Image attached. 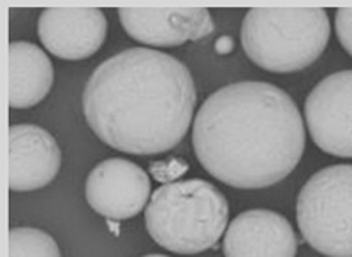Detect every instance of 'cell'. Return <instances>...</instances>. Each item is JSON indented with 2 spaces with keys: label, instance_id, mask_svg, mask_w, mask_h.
Segmentation results:
<instances>
[{
  "label": "cell",
  "instance_id": "1",
  "mask_svg": "<svg viewBox=\"0 0 352 257\" xmlns=\"http://www.w3.org/2000/svg\"><path fill=\"white\" fill-rule=\"evenodd\" d=\"M305 141L296 102L266 81L226 85L201 104L194 120L197 161L234 189H264L287 178Z\"/></svg>",
  "mask_w": 352,
  "mask_h": 257
},
{
  "label": "cell",
  "instance_id": "2",
  "mask_svg": "<svg viewBox=\"0 0 352 257\" xmlns=\"http://www.w3.org/2000/svg\"><path fill=\"white\" fill-rule=\"evenodd\" d=\"M196 109L192 74L178 58L131 48L106 58L83 90L87 124L104 145L155 155L185 137Z\"/></svg>",
  "mask_w": 352,
  "mask_h": 257
},
{
  "label": "cell",
  "instance_id": "3",
  "mask_svg": "<svg viewBox=\"0 0 352 257\" xmlns=\"http://www.w3.org/2000/svg\"><path fill=\"white\" fill-rule=\"evenodd\" d=\"M228 199L210 181H171L155 190L144 212L150 236L175 254L212 249L228 230Z\"/></svg>",
  "mask_w": 352,
  "mask_h": 257
},
{
  "label": "cell",
  "instance_id": "4",
  "mask_svg": "<svg viewBox=\"0 0 352 257\" xmlns=\"http://www.w3.org/2000/svg\"><path fill=\"white\" fill-rule=\"evenodd\" d=\"M329 18L322 8H252L241 25V45L256 65L272 73H296L328 46Z\"/></svg>",
  "mask_w": 352,
  "mask_h": 257
},
{
  "label": "cell",
  "instance_id": "5",
  "mask_svg": "<svg viewBox=\"0 0 352 257\" xmlns=\"http://www.w3.org/2000/svg\"><path fill=\"white\" fill-rule=\"evenodd\" d=\"M296 215L312 249L328 257H352V164L317 171L300 190Z\"/></svg>",
  "mask_w": 352,
  "mask_h": 257
},
{
  "label": "cell",
  "instance_id": "6",
  "mask_svg": "<svg viewBox=\"0 0 352 257\" xmlns=\"http://www.w3.org/2000/svg\"><path fill=\"white\" fill-rule=\"evenodd\" d=\"M305 118L322 152L352 157V69L320 80L305 101Z\"/></svg>",
  "mask_w": 352,
  "mask_h": 257
},
{
  "label": "cell",
  "instance_id": "7",
  "mask_svg": "<svg viewBox=\"0 0 352 257\" xmlns=\"http://www.w3.org/2000/svg\"><path fill=\"white\" fill-rule=\"evenodd\" d=\"M88 205L108 221L136 217L150 197V178L141 166L113 157L90 171L85 185Z\"/></svg>",
  "mask_w": 352,
  "mask_h": 257
},
{
  "label": "cell",
  "instance_id": "8",
  "mask_svg": "<svg viewBox=\"0 0 352 257\" xmlns=\"http://www.w3.org/2000/svg\"><path fill=\"white\" fill-rule=\"evenodd\" d=\"M37 32L50 53L64 60H81L99 52L108 21L99 8H48L41 12Z\"/></svg>",
  "mask_w": 352,
  "mask_h": 257
},
{
  "label": "cell",
  "instance_id": "9",
  "mask_svg": "<svg viewBox=\"0 0 352 257\" xmlns=\"http://www.w3.org/2000/svg\"><path fill=\"white\" fill-rule=\"evenodd\" d=\"M122 27L132 39L148 46H178L213 32L204 8H120Z\"/></svg>",
  "mask_w": 352,
  "mask_h": 257
},
{
  "label": "cell",
  "instance_id": "10",
  "mask_svg": "<svg viewBox=\"0 0 352 257\" xmlns=\"http://www.w3.org/2000/svg\"><path fill=\"white\" fill-rule=\"evenodd\" d=\"M62 153L55 137L39 125L9 127V189L28 192L43 189L58 175Z\"/></svg>",
  "mask_w": 352,
  "mask_h": 257
},
{
  "label": "cell",
  "instance_id": "11",
  "mask_svg": "<svg viewBox=\"0 0 352 257\" xmlns=\"http://www.w3.org/2000/svg\"><path fill=\"white\" fill-rule=\"evenodd\" d=\"M296 250L292 225L272 210L240 213L226 231V257H296Z\"/></svg>",
  "mask_w": 352,
  "mask_h": 257
},
{
  "label": "cell",
  "instance_id": "12",
  "mask_svg": "<svg viewBox=\"0 0 352 257\" xmlns=\"http://www.w3.org/2000/svg\"><path fill=\"white\" fill-rule=\"evenodd\" d=\"M53 85V65L48 55L27 41L9 45V106L25 109L39 104Z\"/></svg>",
  "mask_w": 352,
  "mask_h": 257
},
{
  "label": "cell",
  "instance_id": "13",
  "mask_svg": "<svg viewBox=\"0 0 352 257\" xmlns=\"http://www.w3.org/2000/svg\"><path fill=\"white\" fill-rule=\"evenodd\" d=\"M9 257H62L56 241L41 230L12 227L9 231Z\"/></svg>",
  "mask_w": 352,
  "mask_h": 257
},
{
  "label": "cell",
  "instance_id": "14",
  "mask_svg": "<svg viewBox=\"0 0 352 257\" xmlns=\"http://www.w3.org/2000/svg\"><path fill=\"white\" fill-rule=\"evenodd\" d=\"M335 28L340 45L352 56V8L336 9Z\"/></svg>",
  "mask_w": 352,
  "mask_h": 257
},
{
  "label": "cell",
  "instance_id": "15",
  "mask_svg": "<svg viewBox=\"0 0 352 257\" xmlns=\"http://www.w3.org/2000/svg\"><path fill=\"white\" fill-rule=\"evenodd\" d=\"M150 171H152V175L159 181H168V183H171V180H175V178H178L182 173L187 171V164L178 161V159H171V161L166 162H153L150 166Z\"/></svg>",
  "mask_w": 352,
  "mask_h": 257
},
{
  "label": "cell",
  "instance_id": "16",
  "mask_svg": "<svg viewBox=\"0 0 352 257\" xmlns=\"http://www.w3.org/2000/svg\"><path fill=\"white\" fill-rule=\"evenodd\" d=\"M232 46H234V41H232L231 37H228V36L219 37V39H217V43H215V49H217V53H220V55L231 53Z\"/></svg>",
  "mask_w": 352,
  "mask_h": 257
},
{
  "label": "cell",
  "instance_id": "17",
  "mask_svg": "<svg viewBox=\"0 0 352 257\" xmlns=\"http://www.w3.org/2000/svg\"><path fill=\"white\" fill-rule=\"evenodd\" d=\"M143 257H168V256H162V254H148V256H143Z\"/></svg>",
  "mask_w": 352,
  "mask_h": 257
}]
</instances>
